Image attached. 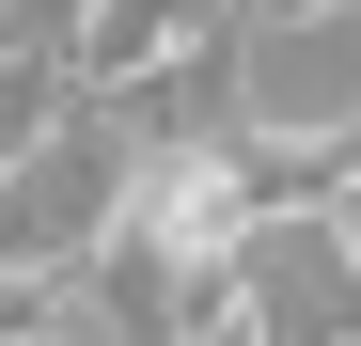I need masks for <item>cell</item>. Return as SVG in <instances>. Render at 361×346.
<instances>
[{
    "mask_svg": "<svg viewBox=\"0 0 361 346\" xmlns=\"http://www.w3.org/2000/svg\"><path fill=\"white\" fill-rule=\"evenodd\" d=\"M110 189H126V126L110 110H63L0 173V283H79L94 237H110Z\"/></svg>",
    "mask_w": 361,
    "mask_h": 346,
    "instance_id": "6da1fadb",
    "label": "cell"
},
{
    "mask_svg": "<svg viewBox=\"0 0 361 346\" xmlns=\"http://www.w3.org/2000/svg\"><path fill=\"white\" fill-rule=\"evenodd\" d=\"M235 346H361V252L345 220H252L235 252Z\"/></svg>",
    "mask_w": 361,
    "mask_h": 346,
    "instance_id": "7a4b0ae2",
    "label": "cell"
},
{
    "mask_svg": "<svg viewBox=\"0 0 361 346\" xmlns=\"http://www.w3.org/2000/svg\"><path fill=\"white\" fill-rule=\"evenodd\" d=\"M220 32H235V0H94L79 47H63V95H79V110H126V95H157L173 64H204Z\"/></svg>",
    "mask_w": 361,
    "mask_h": 346,
    "instance_id": "3957f363",
    "label": "cell"
},
{
    "mask_svg": "<svg viewBox=\"0 0 361 346\" xmlns=\"http://www.w3.org/2000/svg\"><path fill=\"white\" fill-rule=\"evenodd\" d=\"M63 110H79V95H63V64H47V47H0V173L63 126Z\"/></svg>",
    "mask_w": 361,
    "mask_h": 346,
    "instance_id": "277c9868",
    "label": "cell"
},
{
    "mask_svg": "<svg viewBox=\"0 0 361 346\" xmlns=\"http://www.w3.org/2000/svg\"><path fill=\"white\" fill-rule=\"evenodd\" d=\"M252 16H330V0H235V32H252Z\"/></svg>",
    "mask_w": 361,
    "mask_h": 346,
    "instance_id": "5b68a950",
    "label": "cell"
}]
</instances>
